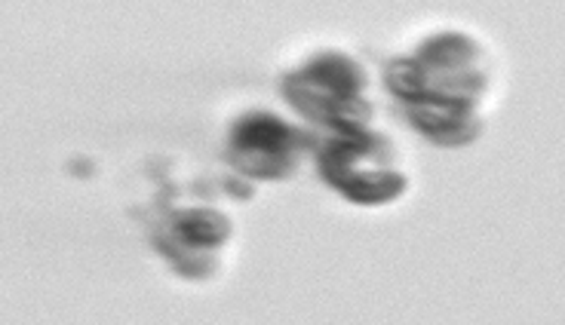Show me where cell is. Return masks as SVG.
Listing matches in <instances>:
<instances>
[{"label": "cell", "mask_w": 565, "mask_h": 325, "mask_svg": "<svg viewBox=\"0 0 565 325\" xmlns=\"http://www.w3.org/2000/svg\"><path fill=\"white\" fill-rule=\"evenodd\" d=\"M366 74L344 53L326 50L308 58L298 72L282 77V96L298 113L320 123L329 132L353 136L366 132L372 105L363 96Z\"/></svg>", "instance_id": "6da1fadb"}, {"label": "cell", "mask_w": 565, "mask_h": 325, "mask_svg": "<svg viewBox=\"0 0 565 325\" xmlns=\"http://www.w3.org/2000/svg\"><path fill=\"white\" fill-rule=\"evenodd\" d=\"M409 123L437 144H470L480 136L477 108H406Z\"/></svg>", "instance_id": "8992f818"}, {"label": "cell", "mask_w": 565, "mask_h": 325, "mask_svg": "<svg viewBox=\"0 0 565 325\" xmlns=\"http://www.w3.org/2000/svg\"><path fill=\"white\" fill-rule=\"evenodd\" d=\"M391 144L375 132H332L317 144V170L323 182L360 206H382L406 191V175L391 170Z\"/></svg>", "instance_id": "7a4b0ae2"}, {"label": "cell", "mask_w": 565, "mask_h": 325, "mask_svg": "<svg viewBox=\"0 0 565 325\" xmlns=\"http://www.w3.org/2000/svg\"><path fill=\"white\" fill-rule=\"evenodd\" d=\"M317 148V136L292 127L270 111L243 113L227 139L231 166L258 182L286 178L298 160Z\"/></svg>", "instance_id": "3957f363"}, {"label": "cell", "mask_w": 565, "mask_h": 325, "mask_svg": "<svg viewBox=\"0 0 565 325\" xmlns=\"http://www.w3.org/2000/svg\"><path fill=\"white\" fill-rule=\"evenodd\" d=\"M227 237L231 221L225 215L212 209H184L172 215L167 227L157 234V249L188 277H203L206 270H212L206 252L218 249Z\"/></svg>", "instance_id": "5b68a950"}, {"label": "cell", "mask_w": 565, "mask_h": 325, "mask_svg": "<svg viewBox=\"0 0 565 325\" xmlns=\"http://www.w3.org/2000/svg\"><path fill=\"white\" fill-rule=\"evenodd\" d=\"M412 56L424 62V65H434V68H452V72H465V68H480V46L470 41L467 34H437V37H427V41L412 53Z\"/></svg>", "instance_id": "52a82bcc"}, {"label": "cell", "mask_w": 565, "mask_h": 325, "mask_svg": "<svg viewBox=\"0 0 565 325\" xmlns=\"http://www.w3.org/2000/svg\"><path fill=\"white\" fill-rule=\"evenodd\" d=\"M384 84L406 108H477L486 93V74L480 68H434L409 56L387 65Z\"/></svg>", "instance_id": "277c9868"}]
</instances>
